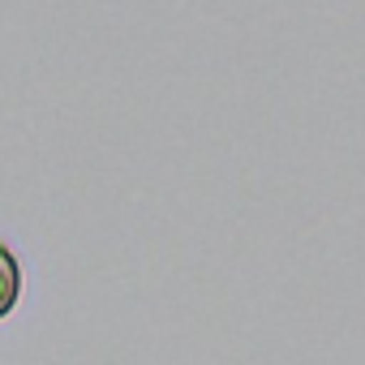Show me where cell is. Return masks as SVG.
Returning a JSON list of instances; mask_svg holds the SVG:
<instances>
[{"label":"cell","instance_id":"obj_1","mask_svg":"<svg viewBox=\"0 0 365 365\" xmlns=\"http://www.w3.org/2000/svg\"><path fill=\"white\" fill-rule=\"evenodd\" d=\"M22 297V267L9 245H0V318H9Z\"/></svg>","mask_w":365,"mask_h":365}]
</instances>
